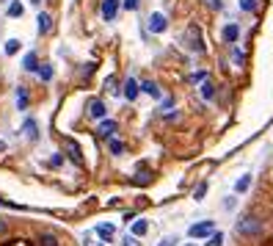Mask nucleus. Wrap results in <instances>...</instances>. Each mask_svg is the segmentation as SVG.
<instances>
[{"mask_svg":"<svg viewBox=\"0 0 273 246\" xmlns=\"http://www.w3.org/2000/svg\"><path fill=\"white\" fill-rule=\"evenodd\" d=\"M182 42H185V47L190 50V53H202L204 50V42H202V30L196 28V25H190L188 30L182 33Z\"/></svg>","mask_w":273,"mask_h":246,"instance_id":"nucleus-1","label":"nucleus"},{"mask_svg":"<svg viewBox=\"0 0 273 246\" xmlns=\"http://www.w3.org/2000/svg\"><path fill=\"white\" fill-rule=\"evenodd\" d=\"M238 230H240L243 238H254V235H260L262 224H260V219H257V216H243L238 222Z\"/></svg>","mask_w":273,"mask_h":246,"instance_id":"nucleus-2","label":"nucleus"},{"mask_svg":"<svg viewBox=\"0 0 273 246\" xmlns=\"http://www.w3.org/2000/svg\"><path fill=\"white\" fill-rule=\"evenodd\" d=\"M213 233H215L213 222H199V224H193V227L188 230L190 238H207V235H213Z\"/></svg>","mask_w":273,"mask_h":246,"instance_id":"nucleus-3","label":"nucleus"},{"mask_svg":"<svg viewBox=\"0 0 273 246\" xmlns=\"http://www.w3.org/2000/svg\"><path fill=\"white\" fill-rule=\"evenodd\" d=\"M166 28H168V19H166V14L154 11L152 17H149V30H152V33H163Z\"/></svg>","mask_w":273,"mask_h":246,"instance_id":"nucleus-4","label":"nucleus"},{"mask_svg":"<svg viewBox=\"0 0 273 246\" xmlns=\"http://www.w3.org/2000/svg\"><path fill=\"white\" fill-rule=\"evenodd\" d=\"M116 14H119V0H102V17H105L108 22H113Z\"/></svg>","mask_w":273,"mask_h":246,"instance_id":"nucleus-5","label":"nucleus"},{"mask_svg":"<svg viewBox=\"0 0 273 246\" xmlns=\"http://www.w3.org/2000/svg\"><path fill=\"white\" fill-rule=\"evenodd\" d=\"M105 102L102 100H89V116L91 119H105Z\"/></svg>","mask_w":273,"mask_h":246,"instance_id":"nucleus-6","label":"nucleus"},{"mask_svg":"<svg viewBox=\"0 0 273 246\" xmlns=\"http://www.w3.org/2000/svg\"><path fill=\"white\" fill-rule=\"evenodd\" d=\"M116 127H119V125H116V122H113V119H102V122H100V127H97V133H100L102 138H113V133H116Z\"/></svg>","mask_w":273,"mask_h":246,"instance_id":"nucleus-7","label":"nucleus"},{"mask_svg":"<svg viewBox=\"0 0 273 246\" xmlns=\"http://www.w3.org/2000/svg\"><path fill=\"white\" fill-rule=\"evenodd\" d=\"M66 155H69V161H72V163L83 166V155H80V147H77L75 141H66Z\"/></svg>","mask_w":273,"mask_h":246,"instance_id":"nucleus-8","label":"nucleus"},{"mask_svg":"<svg viewBox=\"0 0 273 246\" xmlns=\"http://www.w3.org/2000/svg\"><path fill=\"white\" fill-rule=\"evenodd\" d=\"M138 91H141V86H138V80L136 78H127L125 80V97H127V100H136V97H138Z\"/></svg>","mask_w":273,"mask_h":246,"instance_id":"nucleus-9","label":"nucleus"},{"mask_svg":"<svg viewBox=\"0 0 273 246\" xmlns=\"http://www.w3.org/2000/svg\"><path fill=\"white\" fill-rule=\"evenodd\" d=\"M238 36H240V28H238L235 22H229V25L224 28V42L235 44V42H238Z\"/></svg>","mask_w":273,"mask_h":246,"instance_id":"nucleus-10","label":"nucleus"},{"mask_svg":"<svg viewBox=\"0 0 273 246\" xmlns=\"http://www.w3.org/2000/svg\"><path fill=\"white\" fill-rule=\"evenodd\" d=\"M22 130H25V136L30 138V141H36L39 138V125H36L33 119H25V125H22Z\"/></svg>","mask_w":273,"mask_h":246,"instance_id":"nucleus-11","label":"nucleus"},{"mask_svg":"<svg viewBox=\"0 0 273 246\" xmlns=\"http://www.w3.org/2000/svg\"><path fill=\"white\" fill-rule=\"evenodd\" d=\"M146 233H149V222H146V219H138V222H133V235H136V238H143Z\"/></svg>","mask_w":273,"mask_h":246,"instance_id":"nucleus-12","label":"nucleus"},{"mask_svg":"<svg viewBox=\"0 0 273 246\" xmlns=\"http://www.w3.org/2000/svg\"><path fill=\"white\" fill-rule=\"evenodd\" d=\"M22 66L28 69V72H36V69H39V55L28 53V55H25V61H22Z\"/></svg>","mask_w":273,"mask_h":246,"instance_id":"nucleus-13","label":"nucleus"},{"mask_svg":"<svg viewBox=\"0 0 273 246\" xmlns=\"http://www.w3.org/2000/svg\"><path fill=\"white\" fill-rule=\"evenodd\" d=\"M141 91H143V94H149V97H154V100L160 97V89H157V83H152V80H143Z\"/></svg>","mask_w":273,"mask_h":246,"instance_id":"nucleus-14","label":"nucleus"},{"mask_svg":"<svg viewBox=\"0 0 273 246\" xmlns=\"http://www.w3.org/2000/svg\"><path fill=\"white\" fill-rule=\"evenodd\" d=\"M199 94H202L204 100H213V97H215V86L210 83V80H202V86H199Z\"/></svg>","mask_w":273,"mask_h":246,"instance_id":"nucleus-15","label":"nucleus"},{"mask_svg":"<svg viewBox=\"0 0 273 246\" xmlns=\"http://www.w3.org/2000/svg\"><path fill=\"white\" fill-rule=\"evenodd\" d=\"M113 233H116V227H113V224H100V227H97V235H100L102 241H111Z\"/></svg>","mask_w":273,"mask_h":246,"instance_id":"nucleus-16","label":"nucleus"},{"mask_svg":"<svg viewBox=\"0 0 273 246\" xmlns=\"http://www.w3.org/2000/svg\"><path fill=\"white\" fill-rule=\"evenodd\" d=\"M50 28H53L50 14H39V33H50Z\"/></svg>","mask_w":273,"mask_h":246,"instance_id":"nucleus-17","label":"nucleus"},{"mask_svg":"<svg viewBox=\"0 0 273 246\" xmlns=\"http://www.w3.org/2000/svg\"><path fill=\"white\" fill-rule=\"evenodd\" d=\"M249 188H251V174H243V177L238 180V186H235V191H238V194H246Z\"/></svg>","mask_w":273,"mask_h":246,"instance_id":"nucleus-18","label":"nucleus"},{"mask_svg":"<svg viewBox=\"0 0 273 246\" xmlns=\"http://www.w3.org/2000/svg\"><path fill=\"white\" fill-rule=\"evenodd\" d=\"M108 147H111L113 155H122V152H125V144H122L119 138H108Z\"/></svg>","mask_w":273,"mask_h":246,"instance_id":"nucleus-19","label":"nucleus"},{"mask_svg":"<svg viewBox=\"0 0 273 246\" xmlns=\"http://www.w3.org/2000/svg\"><path fill=\"white\" fill-rule=\"evenodd\" d=\"M39 246H58V238H55L53 233H44L42 238H39Z\"/></svg>","mask_w":273,"mask_h":246,"instance_id":"nucleus-20","label":"nucleus"},{"mask_svg":"<svg viewBox=\"0 0 273 246\" xmlns=\"http://www.w3.org/2000/svg\"><path fill=\"white\" fill-rule=\"evenodd\" d=\"M36 72H39V78H42V80H53V66H50V64H42Z\"/></svg>","mask_w":273,"mask_h":246,"instance_id":"nucleus-21","label":"nucleus"},{"mask_svg":"<svg viewBox=\"0 0 273 246\" xmlns=\"http://www.w3.org/2000/svg\"><path fill=\"white\" fill-rule=\"evenodd\" d=\"M17 105H19V111L28 108V94H25V89H17Z\"/></svg>","mask_w":273,"mask_h":246,"instance_id":"nucleus-22","label":"nucleus"},{"mask_svg":"<svg viewBox=\"0 0 273 246\" xmlns=\"http://www.w3.org/2000/svg\"><path fill=\"white\" fill-rule=\"evenodd\" d=\"M8 17H22V3L19 0H14L11 6H8Z\"/></svg>","mask_w":273,"mask_h":246,"instance_id":"nucleus-23","label":"nucleus"},{"mask_svg":"<svg viewBox=\"0 0 273 246\" xmlns=\"http://www.w3.org/2000/svg\"><path fill=\"white\" fill-rule=\"evenodd\" d=\"M207 246H224V235L213 233V235H210V241H207Z\"/></svg>","mask_w":273,"mask_h":246,"instance_id":"nucleus-24","label":"nucleus"},{"mask_svg":"<svg viewBox=\"0 0 273 246\" xmlns=\"http://www.w3.org/2000/svg\"><path fill=\"white\" fill-rule=\"evenodd\" d=\"M17 50H19V42H17V39H8V42H6V55H14Z\"/></svg>","mask_w":273,"mask_h":246,"instance_id":"nucleus-25","label":"nucleus"},{"mask_svg":"<svg viewBox=\"0 0 273 246\" xmlns=\"http://www.w3.org/2000/svg\"><path fill=\"white\" fill-rule=\"evenodd\" d=\"M240 8L243 11H257V0H240Z\"/></svg>","mask_w":273,"mask_h":246,"instance_id":"nucleus-26","label":"nucleus"},{"mask_svg":"<svg viewBox=\"0 0 273 246\" xmlns=\"http://www.w3.org/2000/svg\"><path fill=\"white\" fill-rule=\"evenodd\" d=\"M83 246H105V244H102V241H97L94 235H86V238H83Z\"/></svg>","mask_w":273,"mask_h":246,"instance_id":"nucleus-27","label":"nucleus"},{"mask_svg":"<svg viewBox=\"0 0 273 246\" xmlns=\"http://www.w3.org/2000/svg\"><path fill=\"white\" fill-rule=\"evenodd\" d=\"M122 6H125L127 11H136V8L141 6V0H125V3H122Z\"/></svg>","mask_w":273,"mask_h":246,"instance_id":"nucleus-28","label":"nucleus"},{"mask_svg":"<svg viewBox=\"0 0 273 246\" xmlns=\"http://www.w3.org/2000/svg\"><path fill=\"white\" fill-rule=\"evenodd\" d=\"M122 246H141V241H138L136 235H127V238L122 241Z\"/></svg>","mask_w":273,"mask_h":246,"instance_id":"nucleus-29","label":"nucleus"},{"mask_svg":"<svg viewBox=\"0 0 273 246\" xmlns=\"http://www.w3.org/2000/svg\"><path fill=\"white\" fill-rule=\"evenodd\" d=\"M232 58H235V64H238V66H243V53H240L238 47H232Z\"/></svg>","mask_w":273,"mask_h":246,"instance_id":"nucleus-30","label":"nucleus"},{"mask_svg":"<svg viewBox=\"0 0 273 246\" xmlns=\"http://www.w3.org/2000/svg\"><path fill=\"white\" fill-rule=\"evenodd\" d=\"M204 194H207V183H202V186L196 188V194H193V199H196V202H199V199H202Z\"/></svg>","mask_w":273,"mask_h":246,"instance_id":"nucleus-31","label":"nucleus"},{"mask_svg":"<svg viewBox=\"0 0 273 246\" xmlns=\"http://www.w3.org/2000/svg\"><path fill=\"white\" fill-rule=\"evenodd\" d=\"M157 246H177V235H168V238H163Z\"/></svg>","mask_w":273,"mask_h":246,"instance_id":"nucleus-32","label":"nucleus"},{"mask_svg":"<svg viewBox=\"0 0 273 246\" xmlns=\"http://www.w3.org/2000/svg\"><path fill=\"white\" fill-rule=\"evenodd\" d=\"M235 205H238V199H235V197H226L224 199V208L226 210H235Z\"/></svg>","mask_w":273,"mask_h":246,"instance_id":"nucleus-33","label":"nucleus"},{"mask_svg":"<svg viewBox=\"0 0 273 246\" xmlns=\"http://www.w3.org/2000/svg\"><path fill=\"white\" fill-rule=\"evenodd\" d=\"M6 233V222H0V235Z\"/></svg>","mask_w":273,"mask_h":246,"instance_id":"nucleus-34","label":"nucleus"},{"mask_svg":"<svg viewBox=\"0 0 273 246\" xmlns=\"http://www.w3.org/2000/svg\"><path fill=\"white\" fill-rule=\"evenodd\" d=\"M0 152H6V144H3V141H0Z\"/></svg>","mask_w":273,"mask_h":246,"instance_id":"nucleus-35","label":"nucleus"},{"mask_svg":"<svg viewBox=\"0 0 273 246\" xmlns=\"http://www.w3.org/2000/svg\"><path fill=\"white\" fill-rule=\"evenodd\" d=\"M185 246H196V244H185Z\"/></svg>","mask_w":273,"mask_h":246,"instance_id":"nucleus-36","label":"nucleus"}]
</instances>
